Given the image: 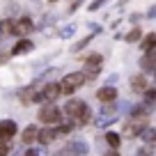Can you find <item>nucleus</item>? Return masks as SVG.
Wrapping results in <instances>:
<instances>
[{
	"label": "nucleus",
	"mask_w": 156,
	"mask_h": 156,
	"mask_svg": "<svg viewBox=\"0 0 156 156\" xmlns=\"http://www.w3.org/2000/svg\"><path fill=\"white\" fill-rule=\"evenodd\" d=\"M64 112H67L69 117H71L73 122L78 124H87L90 122V106L85 101H78V99H69L67 106H64Z\"/></svg>",
	"instance_id": "f257e3e1"
},
{
	"label": "nucleus",
	"mask_w": 156,
	"mask_h": 156,
	"mask_svg": "<svg viewBox=\"0 0 156 156\" xmlns=\"http://www.w3.org/2000/svg\"><path fill=\"white\" fill-rule=\"evenodd\" d=\"M87 80V76H85L83 71H76V73H69V76H64V80L60 83V92L62 94H73L80 85Z\"/></svg>",
	"instance_id": "f03ea898"
},
{
	"label": "nucleus",
	"mask_w": 156,
	"mask_h": 156,
	"mask_svg": "<svg viewBox=\"0 0 156 156\" xmlns=\"http://www.w3.org/2000/svg\"><path fill=\"white\" fill-rule=\"evenodd\" d=\"M39 119L51 126V124H58L60 119H62V112H60V108H55L53 103H48V106H44L39 110Z\"/></svg>",
	"instance_id": "7ed1b4c3"
},
{
	"label": "nucleus",
	"mask_w": 156,
	"mask_h": 156,
	"mask_svg": "<svg viewBox=\"0 0 156 156\" xmlns=\"http://www.w3.org/2000/svg\"><path fill=\"white\" fill-rule=\"evenodd\" d=\"M19 131L14 119H0V142H7L14 138V133Z\"/></svg>",
	"instance_id": "20e7f679"
},
{
	"label": "nucleus",
	"mask_w": 156,
	"mask_h": 156,
	"mask_svg": "<svg viewBox=\"0 0 156 156\" xmlns=\"http://www.w3.org/2000/svg\"><path fill=\"white\" fill-rule=\"evenodd\" d=\"M9 32L16 34V37H28V34L32 32V21H30V19H19V21H14V25H12Z\"/></svg>",
	"instance_id": "39448f33"
},
{
	"label": "nucleus",
	"mask_w": 156,
	"mask_h": 156,
	"mask_svg": "<svg viewBox=\"0 0 156 156\" xmlns=\"http://www.w3.org/2000/svg\"><path fill=\"white\" fill-rule=\"evenodd\" d=\"M60 85L58 83H51V85H46L44 87V92L41 94H37V97H34V101H53V99H58L60 97Z\"/></svg>",
	"instance_id": "423d86ee"
},
{
	"label": "nucleus",
	"mask_w": 156,
	"mask_h": 156,
	"mask_svg": "<svg viewBox=\"0 0 156 156\" xmlns=\"http://www.w3.org/2000/svg\"><path fill=\"white\" fill-rule=\"evenodd\" d=\"M87 71H85V76L87 78H97V71H99V64H101V55L99 53H94V55H90L87 58Z\"/></svg>",
	"instance_id": "0eeeda50"
},
{
	"label": "nucleus",
	"mask_w": 156,
	"mask_h": 156,
	"mask_svg": "<svg viewBox=\"0 0 156 156\" xmlns=\"http://www.w3.org/2000/svg\"><path fill=\"white\" fill-rule=\"evenodd\" d=\"M97 97H99V101H103V103H112L117 99V90L112 87V85H106V87H101L97 92Z\"/></svg>",
	"instance_id": "6e6552de"
},
{
	"label": "nucleus",
	"mask_w": 156,
	"mask_h": 156,
	"mask_svg": "<svg viewBox=\"0 0 156 156\" xmlns=\"http://www.w3.org/2000/svg\"><path fill=\"white\" fill-rule=\"evenodd\" d=\"M37 136H39V129L34 126V124H30V126H25V131H23V136H21V140H23L25 145H30L32 140H37Z\"/></svg>",
	"instance_id": "1a4fd4ad"
},
{
	"label": "nucleus",
	"mask_w": 156,
	"mask_h": 156,
	"mask_svg": "<svg viewBox=\"0 0 156 156\" xmlns=\"http://www.w3.org/2000/svg\"><path fill=\"white\" fill-rule=\"evenodd\" d=\"M55 136H58V131H53V129H41V131H39V142H41V145H48V142H53L55 140Z\"/></svg>",
	"instance_id": "9d476101"
},
{
	"label": "nucleus",
	"mask_w": 156,
	"mask_h": 156,
	"mask_svg": "<svg viewBox=\"0 0 156 156\" xmlns=\"http://www.w3.org/2000/svg\"><path fill=\"white\" fill-rule=\"evenodd\" d=\"M30 48H32V41H30V39H21L19 44L12 48V53H14V55H21V53H28Z\"/></svg>",
	"instance_id": "9b49d317"
},
{
	"label": "nucleus",
	"mask_w": 156,
	"mask_h": 156,
	"mask_svg": "<svg viewBox=\"0 0 156 156\" xmlns=\"http://www.w3.org/2000/svg\"><path fill=\"white\" fill-rule=\"evenodd\" d=\"M131 87L136 90V92H142V90L147 87V80H145V76H136L131 80Z\"/></svg>",
	"instance_id": "f8f14e48"
},
{
	"label": "nucleus",
	"mask_w": 156,
	"mask_h": 156,
	"mask_svg": "<svg viewBox=\"0 0 156 156\" xmlns=\"http://www.w3.org/2000/svg\"><path fill=\"white\" fill-rule=\"evenodd\" d=\"M140 136H142L145 142H156V131H154V129H142Z\"/></svg>",
	"instance_id": "ddd939ff"
},
{
	"label": "nucleus",
	"mask_w": 156,
	"mask_h": 156,
	"mask_svg": "<svg viewBox=\"0 0 156 156\" xmlns=\"http://www.w3.org/2000/svg\"><path fill=\"white\" fill-rule=\"evenodd\" d=\"M126 133H129V136H138V133H142V124H140V122L129 124V126H126Z\"/></svg>",
	"instance_id": "4468645a"
},
{
	"label": "nucleus",
	"mask_w": 156,
	"mask_h": 156,
	"mask_svg": "<svg viewBox=\"0 0 156 156\" xmlns=\"http://www.w3.org/2000/svg\"><path fill=\"white\" fill-rule=\"evenodd\" d=\"M145 51H151V48H156V34H147L145 37Z\"/></svg>",
	"instance_id": "2eb2a0df"
},
{
	"label": "nucleus",
	"mask_w": 156,
	"mask_h": 156,
	"mask_svg": "<svg viewBox=\"0 0 156 156\" xmlns=\"http://www.w3.org/2000/svg\"><path fill=\"white\" fill-rule=\"evenodd\" d=\"M55 156H80V154L73 149V145H69V147H64V149H60Z\"/></svg>",
	"instance_id": "dca6fc26"
},
{
	"label": "nucleus",
	"mask_w": 156,
	"mask_h": 156,
	"mask_svg": "<svg viewBox=\"0 0 156 156\" xmlns=\"http://www.w3.org/2000/svg\"><path fill=\"white\" fill-rule=\"evenodd\" d=\"M106 140H108V145H110L112 149H117V147H119V136H117V133H108Z\"/></svg>",
	"instance_id": "f3484780"
},
{
	"label": "nucleus",
	"mask_w": 156,
	"mask_h": 156,
	"mask_svg": "<svg viewBox=\"0 0 156 156\" xmlns=\"http://www.w3.org/2000/svg\"><path fill=\"white\" fill-rule=\"evenodd\" d=\"M154 64H156V51H149V55L142 60V67H154Z\"/></svg>",
	"instance_id": "a211bd4d"
},
{
	"label": "nucleus",
	"mask_w": 156,
	"mask_h": 156,
	"mask_svg": "<svg viewBox=\"0 0 156 156\" xmlns=\"http://www.w3.org/2000/svg\"><path fill=\"white\" fill-rule=\"evenodd\" d=\"M71 145H73V149H76L80 156H83V154H87V147H85V142H80V140H78V142H71Z\"/></svg>",
	"instance_id": "6ab92c4d"
},
{
	"label": "nucleus",
	"mask_w": 156,
	"mask_h": 156,
	"mask_svg": "<svg viewBox=\"0 0 156 156\" xmlns=\"http://www.w3.org/2000/svg\"><path fill=\"white\" fill-rule=\"evenodd\" d=\"M138 39H140V30H138V28L126 34V41H138Z\"/></svg>",
	"instance_id": "aec40b11"
},
{
	"label": "nucleus",
	"mask_w": 156,
	"mask_h": 156,
	"mask_svg": "<svg viewBox=\"0 0 156 156\" xmlns=\"http://www.w3.org/2000/svg\"><path fill=\"white\" fill-rule=\"evenodd\" d=\"M145 99H147L149 103H156V90H147V92H145Z\"/></svg>",
	"instance_id": "412c9836"
},
{
	"label": "nucleus",
	"mask_w": 156,
	"mask_h": 156,
	"mask_svg": "<svg viewBox=\"0 0 156 156\" xmlns=\"http://www.w3.org/2000/svg\"><path fill=\"white\" fill-rule=\"evenodd\" d=\"M136 156H154V149H151V147H145V149H140Z\"/></svg>",
	"instance_id": "4be33fe9"
},
{
	"label": "nucleus",
	"mask_w": 156,
	"mask_h": 156,
	"mask_svg": "<svg viewBox=\"0 0 156 156\" xmlns=\"http://www.w3.org/2000/svg\"><path fill=\"white\" fill-rule=\"evenodd\" d=\"M9 154V147H7V142H0V156H7Z\"/></svg>",
	"instance_id": "5701e85b"
},
{
	"label": "nucleus",
	"mask_w": 156,
	"mask_h": 156,
	"mask_svg": "<svg viewBox=\"0 0 156 156\" xmlns=\"http://www.w3.org/2000/svg\"><path fill=\"white\" fill-rule=\"evenodd\" d=\"M69 34H73V28H64L62 30V37H69Z\"/></svg>",
	"instance_id": "b1692460"
},
{
	"label": "nucleus",
	"mask_w": 156,
	"mask_h": 156,
	"mask_svg": "<svg viewBox=\"0 0 156 156\" xmlns=\"http://www.w3.org/2000/svg\"><path fill=\"white\" fill-rule=\"evenodd\" d=\"M25 156H39V151L37 149H28V154H25Z\"/></svg>",
	"instance_id": "393cba45"
},
{
	"label": "nucleus",
	"mask_w": 156,
	"mask_h": 156,
	"mask_svg": "<svg viewBox=\"0 0 156 156\" xmlns=\"http://www.w3.org/2000/svg\"><path fill=\"white\" fill-rule=\"evenodd\" d=\"M106 156H119V154H117V151H115V149H110V151H108V154H106Z\"/></svg>",
	"instance_id": "a878e982"
},
{
	"label": "nucleus",
	"mask_w": 156,
	"mask_h": 156,
	"mask_svg": "<svg viewBox=\"0 0 156 156\" xmlns=\"http://www.w3.org/2000/svg\"><path fill=\"white\" fill-rule=\"evenodd\" d=\"M0 30H2V25H0Z\"/></svg>",
	"instance_id": "bb28decb"
},
{
	"label": "nucleus",
	"mask_w": 156,
	"mask_h": 156,
	"mask_svg": "<svg viewBox=\"0 0 156 156\" xmlns=\"http://www.w3.org/2000/svg\"><path fill=\"white\" fill-rule=\"evenodd\" d=\"M51 2H53V0H51Z\"/></svg>",
	"instance_id": "cd10ccee"
}]
</instances>
